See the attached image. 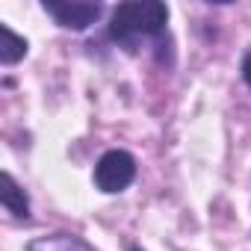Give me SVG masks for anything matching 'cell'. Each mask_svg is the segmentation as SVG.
Here are the masks:
<instances>
[{"label": "cell", "instance_id": "1", "mask_svg": "<svg viewBox=\"0 0 251 251\" xmlns=\"http://www.w3.org/2000/svg\"><path fill=\"white\" fill-rule=\"evenodd\" d=\"M169 24V6L157 3V0H145V3H121L112 12L109 21V39L133 48L142 39H160Z\"/></svg>", "mask_w": 251, "mask_h": 251}, {"label": "cell", "instance_id": "2", "mask_svg": "<svg viewBox=\"0 0 251 251\" xmlns=\"http://www.w3.org/2000/svg\"><path fill=\"white\" fill-rule=\"evenodd\" d=\"M133 180H136V157L124 148L106 151L95 166V186L106 195L124 192Z\"/></svg>", "mask_w": 251, "mask_h": 251}, {"label": "cell", "instance_id": "3", "mask_svg": "<svg viewBox=\"0 0 251 251\" xmlns=\"http://www.w3.org/2000/svg\"><path fill=\"white\" fill-rule=\"evenodd\" d=\"M42 6H45L48 15H53V21L59 27L77 30V33L92 27L100 18V12H103L100 3H77V0H45Z\"/></svg>", "mask_w": 251, "mask_h": 251}, {"label": "cell", "instance_id": "4", "mask_svg": "<svg viewBox=\"0 0 251 251\" xmlns=\"http://www.w3.org/2000/svg\"><path fill=\"white\" fill-rule=\"evenodd\" d=\"M27 251H95L77 233H45L27 242Z\"/></svg>", "mask_w": 251, "mask_h": 251}, {"label": "cell", "instance_id": "5", "mask_svg": "<svg viewBox=\"0 0 251 251\" xmlns=\"http://www.w3.org/2000/svg\"><path fill=\"white\" fill-rule=\"evenodd\" d=\"M3 207L15 216V219H30V198H27V192L18 186V180L9 175V172H3Z\"/></svg>", "mask_w": 251, "mask_h": 251}, {"label": "cell", "instance_id": "6", "mask_svg": "<svg viewBox=\"0 0 251 251\" xmlns=\"http://www.w3.org/2000/svg\"><path fill=\"white\" fill-rule=\"evenodd\" d=\"M0 33H3V48H0V62L3 65H15L27 56V39L18 36L9 24H0Z\"/></svg>", "mask_w": 251, "mask_h": 251}, {"label": "cell", "instance_id": "7", "mask_svg": "<svg viewBox=\"0 0 251 251\" xmlns=\"http://www.w3.org/2000/svg\"><path fill=\"white\" fill-rule=\"evenodd\" d=\"M242 80L251 89V50H245V56H242Z\"/></svg>", "mask_w": 251, "mask_h": 251}]
</instances>
